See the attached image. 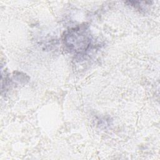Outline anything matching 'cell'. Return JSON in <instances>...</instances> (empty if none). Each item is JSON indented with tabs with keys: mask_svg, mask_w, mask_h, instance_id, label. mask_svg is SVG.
Here are the masks:
<instances>
[{
	"mask_svg": "<svg viewBox=\"0 0 160 160\" xmlns=\"http://www.w3.org/2000/svg\"><path fill=\"white\" fill-rule=\"evenodd\" d=\"M62 41L70 52L82 55L90 49L92 39L89 27L84 24L70 28L64 32Z\"/></svg>",
	"mask_w": 160,
	"mask_h": 160,
	"instance_id": "6da1fadb",
	"label": "cell"
}]
</instances>
